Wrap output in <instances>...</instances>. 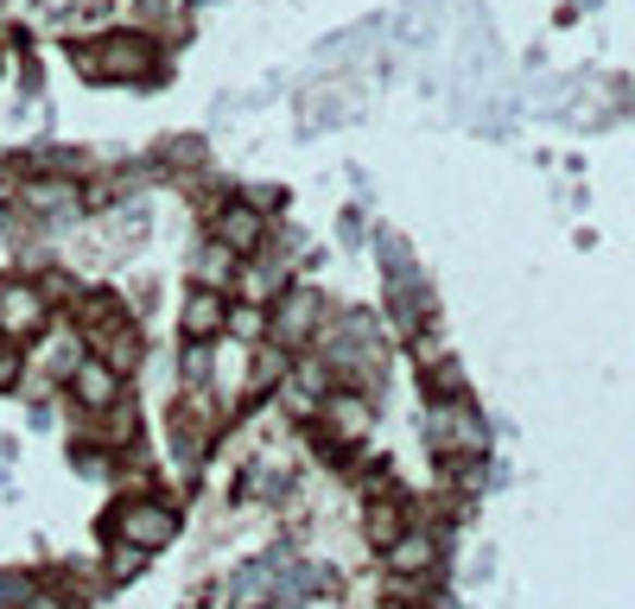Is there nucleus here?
<instances>
[{
	"instance_id": "423d86ee",
	"label": "nucleus",
	"mask_w": 635,
	"mask_h": 609,
	"mask_svg": "<svg viewBox=\"0 0 635 609\" xmlns=\"http://www.w3.org/2000/svg\"><path fill=\"white\" fill-rule=\"evenodd\" d=\"M381 559H388V572H394V577L439 572V534H432V527H413V521H407L394 546H381Z\"/></svg>"
},
{
	"instance_id": "1a4fd4ad",
	"label": "nucleus",
	"mask_w": 635,
	"mask_h": 609,
	"mask_svg": "<svg viewBox=\"0 0 635 609\" xmlns=\"http://www.w3.org/2000/svg\"><path fill=\"white\" fill-rule=\"evenodd\" d=\"M71 394H76V406H83V413H102L109 400H121V375H114L102 356H83L71 368Z\"/></svg>"
},
{
	"instance_id": "f8f14e48",
	"label": "nucleus",
	"mask_w": 635,
	"mask_h": 609,
	"mask_svg": "<svg viewBox=\"0 0 635 609\" xmlns=\"http://www.w3.org/2000/svg\"><path fill=\"white\" fill-rule=\"evenodd\" d=\"M407 521H413V514H407V502H401V496H381V502L363 508V539L381 552V546H394V539H401V527H407Z\"/></svg>"
},
{
	"instance_id": "4468645a",
	"label": "nucleus",
	"mask_w": 635,
	"mask_h": 609,
	"mask_svg": "<svg viewBox=\"0 0 635 609\" xmlns=\"http://www.w3.org/2000/svg\"><path fill=\"white\" fill-rule=\"evenodd\" d=\"M235 267H242V254L229 248V242H217V235H210V242L197 248V287H217V292H223L229 280H235Z\"/></svg>"
},
{
	"instance_id": "f03ea898",
	"label": "nucleus",
	"mask_w": 635,
	"mask_h": 609,
	"mask_svg": "<svg viewBox=\"0 0 635 609\" xmlns=\"http://www.w3.org/2000/svg\"><path fill=\"white\" fill-rule=\"evenodd\" d=\"M426 444H432L439 458H484L489 431H484V419L464 406V394H432V406H426Z\"/></svg>"
},
{
	"instance_id": "9b49d317",
	"label": "nucleus",
	"mask_w": 635,
	"mask_h": 609,
	"mask_svg": "<svg viewBox=\"0 0 635 609\" xmlns=\"http://www.w3.org/2000/svg\"><path fill=\"white\" fill-rule=\"evenodd\" d=\"M223 318H229L223 292H217V287H197L185 299V318H179V330H185V337H210V343H217V337H223Z\"/></svg>"
},
{
	"instance_id": "39448f33",
	"label": "nucleus",
	"mask_w": 635,
	"mask_h": 609,
	"mask_svg": "<svg viewBox=\"0 0 635 609\" xmlns=\"http://www.w3.org/2000/svg\"><path fill=\"white\" fill-rule=\"evenodd\" d=\"M45 318H51V299H45V287H33V280H7V287H0V337H7V343H26V337H38V330H45Z\"/></svg>"
},
{
	"instance_id": "f257e3e1",
	"label": "nucleus",
	"mask_w": 635,
	"mask_h": 609,
	"mask_svg": "<svg viewBox=\"0 0 635 609\" xmlns=\"http://www.w3.org/2000/svg\"><path fill=\"white\" fill-rule=\"evenodd\" d=\"M76 71L109 76V83H147L159 71V45L147 33H109L102 45H83L76 51Z\"/></svg>"
},
{
	"instance_id": "7ed1b4c3",
	"label": "nucleus",
	"mask_w": 635,
	"mask_h": 609,
	"mask_svg": "<svg viewBox=\"0 0 635 609\" xmlns=\"http://www.w3.org/2000/svg\"><path fill=\"white\" fill-rule=\"evenodd\" d=\"M109 534L114 539H134V546H147V552H159L166 539L179 534V508L159 502V496H127V502H114Z\"/></svg>"
},
{
	"instance_id": "6e6552de",
	"label": "nucleus",
	"mask_w": 635,
	"mask_h": 609,
	"mask_svg": "<svg viewBox=\"0 0 635 609\" xmlns=\"http://www.w3.org/2000/svg\"><path fill=\"white\" fill-rule=\"evenodd\" d=\"M20 210L38 216V222H58V216L83 210V191H76L71 179H26L20 184Z\"/></svg>"
},
{
	"instance_id": "20e7f679",
	"label": "nucleus",
	"mask_w": 635,
	"mask_h": 609,
	"mask_svg": "<svg viewBox=\"0 0 635 609\" xmlns=\"http://www.w3.org/2000/svg\"><path fill=\"white\" fill-rule=\"evenodd\" d=\"M318 324H325L318 292H305V287H280V292H273V312H267V337H273V343L300 350V343L318 337Z\"/></svg>"
},
{
	"instance_id": "dca6fc26",
	"label": "nucleus",
	"mask_w": 635,
	"mask_h": 609,
	"mask_svg": "<svg viewBox=\"0 0 635 609\" xmlns=\"http://www.w3.org/2000/svg\"><path fill=\"white\" fill-rule=\"evenodd\" d=\"M223 330L229 337H242V343H261L267 337V305H255V299H248V305H229Z\"/></svg>"
},
{
	"instance_id": "f3484780",
	"label": "nucleus",
	"mask_w": 635,
	"mask_h": 609,
	"mask_svg": "<svg viewBox=\"0 0 635 609\" xmlns=\"http://www.w3.org/2000/svg\"><path fill=\"white\" fill-rule=\"evenodd\" d=\"M51 590H38L33 577H20V572H7L0 577V604H45Z\"/></svg>"
},
{
	"instance_id": "2eb2a0df",
	"label": "nucleus",
	"mask_w": 635,
	"mask_h": 609,
	"mask_svg": "<svg viewBox=\"0 0 635 609\" xmlns=\"http://www.w3.org/2000/svg\"><path fill=\"white\" fill-rule=\"evenodd\" d=\"M96 438H102L109 451H127V444L141 438V419H134V406L109 400V406H102V419H96Z\"/></svg>"
},
{
	"instance_id": "9d476101",
	"label": "nucleus",
	"mask_w": 635,
	"mask_h": 609,
	"mask_svg": "<svg viewBox=\"0 0 635 609\" xmlns=\"http://www.w3.org/2000/svg\"><path fill=\"white\" fill-rule=\"evenodd\" d=\"M293 489V464L280 458V451H255L248 458V470H242V496H261V502H273V496H286Z\"/></svg>"
},
{
	"instance_id": "0eeeda50",
	"label": "nucleus",
	"mask_w": 635,
	"mask_h": 609,
	"mask_svg": "<svg viewBox=\"0 0 635 609\" xmlns=\"http://www.w3.org/2000/svg\"><path fill=\"white\" fill-rule=\"evenodd\" d=\"M210 235L217 242H229L235 254H255L261 248V235H267V216H261V204H223V210H210Z\"/></svg>"
},
{
	"instance_id": "ddd939ff",
	"label": "nucleus",
	"mask_w": 635,
	"mask_h": 609,
	"mask_svg": "<svg viewBox=\"0 0 635 609\" xmlns=\"http://www.w3.org/2000/svg\"><path fill=\"white\" fill-rule=\"evenodd\" d=\"M286 267H293L286 254H267V260H255V267H235V287L248 292L255 305H273V292L286 287Z\"/></svg>"
},
{
	"instance_id": "a211bd4d",
	"label": "nucleus",
	"mask_w": 635,
	"mask_h": 609,
	"mask_svg": "<svg viewBox=\"0 0 635 609\" xmlns=\"http://www.w3.org/2000/svg\"><path fill=\"white\" fill-rule=\"evenodd\" d=\"M13 375H20V356H13V343L0 337V388H13Z\"/></svg>"
}]
</instances>
